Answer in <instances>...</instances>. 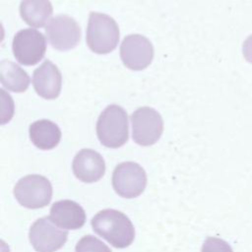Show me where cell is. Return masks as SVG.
I'll return each mask as SVG.
<instances>
[{
    "mask_svg": "<svg viewBox=\"0 0 252 252\" xmlns=\"http://www.w3.org/2000/svg\"><path fill=\"white\" fill-rule=\"evenodd\" d=\"M91 223L96 234L116 248H125L134 240V226L129 218L119 211L102 210L92 219Z\"/></svg>",
    "mask_w": 252,
    "mask_h": 252,
    "instance_id": "6da1fadb",
    "label": "cell"
},
{
    "mask_svg": "<svg viewBox=\"0 0 252 252\" xmlns=\"http://www.w3.org/2000/svg\"><path fill=\"white\" fill-rule=\"evenodd\" d=\"M128 116L125 109L117 104L108 105L96 122V135L99 142L107 148L123 146L129 137Z\"/></svg>",
    "mask_w": 252,
    "mask_h": 252,
    "instance_id": "7a4b0ae2",
    "label": "cell"
},
{
    "mask_svg": "<svg viewBox=\"0 0 252 252\" xmlns=\"http://www.w3.org/2000/svg\"><path fill=\"white\" fill-rule=\"evenodd\" d=\"M87 44L97 54L113 51L119 41V28L108 15L92 12L87 28Z\"/></svg>",
    "mask_w": 252,
    "mask_h": 252,
    "instance_id": "3957f363",
    "label": "cell"
},
{
    "mask_svg": "<svg viewBox=\"0 0 252 252\" xmlns=\"http://www.w3.org/2000/svg\"><path fill=\"white\" fill-rule=\"evenodd\" d=\"M18 202L29 209H39L49 204L52 187L49 180L38 174H30L21 178L14 188Z\"/></svg>",
    "mask_w": 252,
    "mask_h": 252,
    "instance_id": "277c9868",
    "label": "cell"
},
{
    "mask_svg": "<svg viewBox=\"0 0 252 252\" xmlns=\"http://www.w3.org/2000/svg\"><path fill=\"white\" fill-rule=\"evenodd\" d=\"M132 137L141 146H152L158 142L163 132V121L154 108L142 106L131 115Z\"/></svg>",
    "mask_w": 252,
    "mask_h": 252,
    "instance_id": "5b68a950",
    "label": "cell"
},
{
    "mask_svg": "<svg viewBox=\"0 0 252 252\" xmlns=\"http://www.w3.org/2000/svg\"><path fill=\"white\" fill-rule=\"evenodd\" d=\"M147 175L144 168L136 162L119 163L113 170L112 186L115 192L127 199L138 197L145 190Z\"/></svg>",
    "mask_w": 252,
    "mask_h": 252,
    "instance_id": "8992f818",
    "label": "cell"
},
{
    "mask_svg": "<svg viewBox=\"0 0 252 252\" xmlns=\"http://www.w3.org/2000/svg\"><path fill=\"white\" fill-rule=\"evenodd\" d=\"M13 53L17 61L26 66L37 64L46 51L44 35L34 29H25L13 38Z\"/></svg>",
    "mask_w": 252,
    "mask_h": 252,
    "instance_id": "52a82bcc",
    "label": "cell"
},
{
    "mask_svg": "<svg viewBox=\"0 0 252 252\" xmlns=\"http://www.w3.org/2000/svg\"><path fill=\"white\" fill-rule=\"evenodd\" d=\"M68 232L56 225L50 218L35 220L30 228V241L37 252H55L66 242Z\"/></svg>",
    "mask_w": 252,
    "mask_h": 252,
    "instance_id": "ba28073f",
    "label": "cell"
},
{
    "mask_svg": "<svg viewBox=\"0 0 252 252\" xmlns=\"http://www.w3.org/2000/svg\"><path fill=\"white\" fill-rule=\"evenodd\" d=\"M45 33L51 46L60 51L76 47L81 39L80 26L67 15L52 18L45 28Z\"/></svg>",
    "mask_w": 252,
    "mask_h": 252,
    "instance_id": "9c48e42d",
    "label": "cell"
},
{
    "mask_svg": "<svg viewBox=\"0 0 252 252\" xmlns=\"http://www.w3.org/2000/svg\"><path fill=\"white\" fill-rule=\"evenodd\" d=\"M120 58L127 68L134 71L144 70L154 58L153 44L144 35H126L120 46Z\"/></svg>",
    "mask_w": 252,
    "mask_h": 252,
    "instance_id": "30bf717a",
    "label": "cell"
},
{
    "mask_svg": "<svg viewBox=\"0 0 252 252\" xmlns=\"http://www.w3.org/2000/svg\"><path fill=\"white\" fill-rule=\"evenodd\" d=\"M73 172L77 178L86 183L98 181L105 172V162L102 157L91 149L81 150L74 158Z\"/></svg>",
    "mask_w": 252,
    "mask_h": 252,
    "instance_id": "8fae6325",
    "label": "cell"
},
{
    "mask_svg": "<svg viewBox=\"0 0 252 252\" xmlns=\"http://www.w3.org/2000/svg\"><path fill=\"white\" fill-rule=\"evenodd\" d=\"M32 85L36 94L46 99L56 98L61 91L62 76L51 61L45 60L32 75Z\"/></svg>",
    "mask_w": 252,
    "mask_h": 252,
    "instance_id": "7c38bea8",
    "label": "cell"
},
{
    "mask_svg": "<svg viewBox=\"0 0 252 252\" xmlns=\"http://www.w3.org/2000/svg\"><path fill=\"white\" fill-rule=\"evenodd\" d=\"M50 220L65 229L81 228L86 221L84 209L74 201L62 200L54 203L50 209Z\"/></svg>",
    "mask_w": 252,
    "mask_h": 252,
    "instance_id": "4fadbf2b",
    "label": "cell"
},
{
    "mask_svg": "<svg viewBox=\"0 0 252 252\" xmlns=\"http://www.w3.org/2000/svg\"><path fill=\"white\" fill-rule=\"evenodd\" d=\"M29 132L32 142L40 150H51L55 148L61 139L59 127L47 119H40L32 123Z\"/></svg>",
    "mask_w": 252,
    "mask_h": 252,
    "instance_id": "5bb4252c",
    "label": "cell"
},
{
    "mask_svg": "<svg viewBox=\"0 0 252 252\" xmlns=\"http://www.w3.org/2000/svg\"><path fill=\"white\" fill-rule=\"evenodd\" d=\"M52 13L53 8L49 0H23L20 4L21 17L32 28H42Z\"/></svg>",
    "mask_w": 252,
    "mask_h": 252,
    "instance_id": "9a60e30c",
    "label": "cell"
},
{
    "mask_svg": "<svg viewBox=\"0 0 252 252\" xmlns=\"http://www.w3.org/2000/svg\"><path fill=\"white\" fill-rule=\"evenodd\" d=\"M0 80L8 91L15 93L26 92L31 83L28 73L9 60H3L0 63Z\"/></svg>",
    "mask_w": 252,
    "mask_h": 252,
    "instance_id": "2e32d148",
    "label": "cell"
},
{
    "mask_svg": "<svg viewBox=\"0 0 252 252\" xmlns=\"http://www.w3.org/2000/svg\"><path fill=\"white\" fill-rule=\"evenodd\" d=\"M75 252H111V250L96 237L86 235L78 241Z\"/></svg>",
    "mask_w": 252,
    "mask_h": 252,
    "instance_id": "e0dca14e",
    "label": "cell"
},
{
    "mask_svg": "<svg viewBox=\"0 0 252 252\" xmlns=\"http://www.w3.org/2000/svg\"><path fill=\"white\" fill-rule=\"evenodd\" d=\"M201 252H233L230 245L217 237H208L202 247Z\"/></svg>",
    "mask_w": 252,
    "mask_h": 252,
    "instance_id": "ac0fdd59",
    "label": "cell"
},
{
    "mask_svg": "<svg viewBox=\"0 0 252 252\" xmlns=\"http://www.w3.org/2000/svg\"><path fill=\"white\" fill-rule=\"evenodd\" d=\"M242 51L245 59L248 62L252 63V34L245 39L242 46Z\"/></svg>",
    "mask_w": 252,
    "mask_h": 252,
    "instance_id": "d6986e66",
    "label": "cell"
}]
</instances>
